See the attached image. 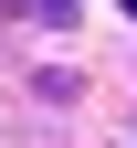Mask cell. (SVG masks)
Here are the masks:
<instances>
[{"label":"cell","mask_w":137,"mask_h":148,"mask_svg":"<svg viewBox=\"0 0 137 148\" xmlns=\"http://www.w3.org/2000/svg\"><path fill=\"white\" fill-rule=\"evenodd\" d=\"M42 11H63V0H42Z\"/></svg>","instance_id":"1"},{"label":"cell","mask_w":137,"mask_h":148,"mask_svg":"<svg viewBox=\"0 0 137 148\" xmlns=\"http://www.w3.org/2000/svg\"><path fill=\"white\" fill-rule=\"evenodd\" d=\"M127 11H137V0H127Z\"/></svg>","instance_id":"2"}]
</instances>
